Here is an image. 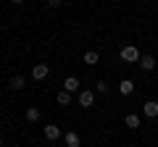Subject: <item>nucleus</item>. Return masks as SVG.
<instances>
[{"label": "nucleus", "instance_id": "1", "mask_svg": "<svg viewBox=\"0 0 158 147\" xmlns=\"http://www.w3.org/2000/svg\"><path fill=\"white\" fill-rule=\"evenodd\" d=\"M140 50H137L135 45H124L121 47V61H127V63H140Z\"/></svg>", "mask_w": 158, "mask_h": 147}, {"label": "nucleus", "instance_id": "2", "mask_svg": "<svg viewBox=\"0 0 158 147\" xmlns=\"http://www.w3.org/2000/svg\"><path fill=\"white\" fill-rule=\"evenodd\" d=\"M48 76H50V68H48V63H37V66L32 68V79L42 81V79H48Z\"/></svg>", "mask_w": 158, "mask_h": 147}, {"label": "nucleus", "instance_id": "3", "mask_svg": "<svg viewBox=\"0 0 158 147\" xmlns=\"http://www.w3.org/2000/svg\"><path fill=\"white\" fill-rule=\"evenodd\" d=\"M79 105L82 108H92L95 105V92L92 89H82L79 92Z\"/></svg>", "mask_w": 158, "mask_h": 147}, {"label": "nucleus", "instance_id": "4", "mask_svg": "<svg viewBox=\"0 0 158 147\" xmlns=\"http://www.w3.org/2000/svg\"><path fill=\"white\" fill-rule=\"evenodd\" d=\"M142 113H145L148 118H158V100H148L145 105H142Z\"/></svg>", "mask_w": 158, "mask_h": 147}, {"label": "nucleus", "instance_id": "5", "mask_svg": "<svg viewBox=\"0 0 158 147\" xmlns=\"http://www.w3.org/2000/svg\"><path fill=\"white\" fill-rule=\"evenodd\" d=\"M61 137H63V134H61L58 126H53V124L45 126V139H48V142H56V139H61Z\"/></svg>", "mask_w": 158, "mask_h": 147}, {"label": "nucleus", "instance_id": "6", "mask_svg": "<svg viewBox=\"0 0 158 147\" xmlns=\"http://www.w3.org/2000/svg\"><path fill=\"white\" fill-rule=\"evenodd\" d=\"M63 142H66V147H82V139H79L77 131H66L63 134Z\"/></svg>", "mask_w": 158, "mask_h": 147}, {"label": "nucleus", "instance_id": "7", "mask_svg": "<svg viewBox=\"0 0 158 147\" xmlns=\"http://www.w3.org/2000/svg\"><path fill=\"white\" fill-rule=\"evenodd\" d=\"M8 87H11V89H24V87H27V79H24L21 74H16V76H11Z\"/></svg>", "mask_w": 158, "mask_h": 147}, {"label": "nucleus", "instance_id": "8", "mask_svg": "<svg viewBox=\"0 0 158 147\" xmlns=\"http://www.w3.org/2000/svg\"><path fill=\"white\" fill-rule=\"evenodd\" d=\"M140 68L142 71H153V68H156V58L153 55H142L140 58Z\"/></svg>", "mask_w": 158, "mask_h": 147}, {"label": "nucleus", "instance_id": "9", "mask_svg": "<svg viewBox=\"0 0 158 147\" xmlns=\"http://www.w3.org/2000/svg\"><path fill=\"white\" fill-rule=\"evenodd\" d=\"M63 89H66V92H77V89H79V79H77V76H66Z\"/></svg>", "mask_w": 158, "mask_h": 147}, {"label": "nucleus", "instance_id": "10", "mask_svg": "<svg viewBox=\"0 0 158 147\" xmlns=\"http://www.w3.org/2000/svg\"><path fill=\"white\" fill-rule=\"evenodd\" d=\"M98 61H100V53H98V50H87L85 53V63H87V66H95Z\"/></svg>", "mask_w": 158, "mask_h": 147}, {"label": "nucleus", "instance_id": "11", "mask_svg": "<svg viewBox=\"0 0 158 147\" xmlns=\"http://www.w3.org/2000/svg\"><path fill=\"white\" fill-rule=\"evenodd\" d=\"M118 92H121V95H132V92H135L132 79H124V81H121V84H118Z\"/></svg>", "mask_w": 158, "mask_h": 147}, {"label": "nucleus", "instance_id": "12", "mask_svg": "<svg viewBox=\"0 0 158 147\" xmlns=\"http://www.w3.org/2000/svg\"><path fill=\"white\" fill-rule=\"evenodd\" d=\"M124 124L129 126V129H137V126H140V116H137V113H129V116H124Z\"/></svg>", "mask_w": 158, "mask_h": 147}, {"label": "nucleus", "instance_id": "13", "mask_svg": "<svg viewBox=\"0 0 158 147\" xmlns=\"http://www.w3.org/2000/svg\"><path fill=\"white\" fill-rule=\"evenodd\" d=\"M56 100H58V105H71V92H66V89H63V92H58V97H56Z\"/></svg>", "mask_w": 158, "mask_h": 147}, {"label": "nucleus", "instance_id": "14", "mask_svg": "<svg viewBox=\"0 0 158 147\" xmlns=\"http://www.w3.org/2000/svg\"><path fill=\"white\" fill-rule=\"evenodd\" d=\"M27 121L37 124V121H40V108H27Z\"/></svg>", "mask_w": 158, "mask_h": 147}, {"label": "nucleus", "instance_id": "15", "mask_svg": "<svg viewBox=\"0 0 158 147\" xmlns=\"http://www.w3.org/2000/svg\"><path fill=\"white\" fill-rule=\"evenodd\" d=\"M95 92H100V95H108V84H106V81H98V84H95Z\"/></svg>", "mask_w": 158, "mask_h": 147}, {"label": "nucleus", "instance_id": "16", "mask_svg": "<svg viewBox=\"0 0 158 147\" xmlns=\"http://www.w3.org/2000/svg\"><path fill=\"white\" fill-rule=\"evenodd\" d=\"M61 3H63V0H48V6H50V8H58Z\"/></svg>", "mask_w": 158, "mask_h": 147}, {"label": "nucleus", "instance_id": "17", "mask_svg": "<svg viewBox=\"0 0 158 147\" xmlns=\"http://www.w3.org/2000/svg\"><path fill=\"white\" fill-rule=\"evenodd\" d=\"M11 3H16V6H19V3H24V0H11Z\"/></svg>", "mask_w": 158, "mask_h": 147}, {"label": "nucleus", "instance_id": "18", "mask_svg": "<svg viewBox=\"0 0 158 147\" xmlns=\"http://www.w3.org/2000/svg\"><path fill=\"white\" fill-rule=\"evenodd\" d=\"M0 147H3V137H0Z\"/></svg>", "mask_w": 158, "mask_h": 147}]
</instances>
